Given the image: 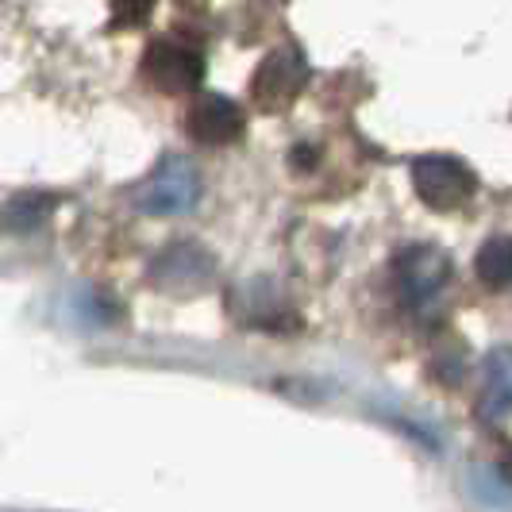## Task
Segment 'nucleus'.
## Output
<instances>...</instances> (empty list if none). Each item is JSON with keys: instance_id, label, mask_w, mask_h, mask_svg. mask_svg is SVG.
<instances>
[{"instance_id": "f257e3e1", "label": "nucleus", "mask_w": 512, "mask_h": 512, "mask_svg": "<svg viewBox=\"0 0 512 512\" xmlns=\"http://www.w3.org/2000/svg\"><path fill=\"white\" fill-rule=\"evenodd\" d=\"M451 282V258L439 247H424L416 243L409 251H401L393 262V285L401 305L409 308L412 316H428L439 305L443 289Z\"/></svg>"}, {"instance_id": "f03ea898", "label": "nucleus", "mask_w": 512, "mask_h": 512, "mask_svg": "<svg viewBox=\"0 0 512 512\" xmlns=\"http://www.w3.org/2000/svg\"><path fill=\"white\" fill-rule=\"evenodd\" d=\"M201 201V174L189 158H166L158 162L151 178L143 181V189L135 193V205L151 216H178V212H193Z\"/></svg>"}, {"instance_id": "7ed1b4c3", "label": "nucleus", "mask_w": 512, "mask_h": 512, "mask_svg": "<svg viewBox=\"0 0 512 512\" xmlns=\"http://www.w3.org/2000/svg\"><path fill=\"white\" fill-rule=\"evenodd\" d=\"M412 185L416 197L436 212H451L462 208L474 197V174L451 154H424L412 162Z\"/></svg>"}, {"instance_id": "20e7f679", "label": "nucleus", "mask_w": 512, "mask_h": 512, "mask_svg": "<svg viewBox=\"0 0 512 512\" xmlns=\"http://www.w3.org/2000/svg\"><path fill=\"white\" fill-rule=\"evenodd\" d=\"M308 85V62L297 47H278L262 58V66L251 77V93L255 104L266 112H278L301 97V89Z\"/></svg>"}, {"instance_id": "39448f33", "label": "nucleus", "mask_w": 512, "mask_h": 512, "mask_svg": "<svg viewBox=\"0 0 512 512\" xmlns=\"http://www.w3.org/2000/svg\"><path fill=\"white\" fill-rule=\"evenodd\" d=\"M143 77L162 93H193L205 77V58L193 43L158 39L143 54Z\"/></svg>"}, {"instance_id": "423d86ee", "label": "nucleus", "mask_w": 512, "mask_h": 512, "mask_svg": "<svg viewBox=\"0 0 512 512\" xmlns=\"http://www.w3.org/2000/svg\"><path fill=\"white\" fill-rule=\"evenodd\" d=\"M189 135L205 147H224V143H235L243 135V112L239 104L228 101V97H216V93H205L197 97V104L189 108Z\"/></svg>"}, {"instance_id": "0eeeda50", "label": "nucleus", "mask_w": 512, "mask_h": 512, "mask_svg": "<svg viewBox=\"0 0 512 512\" xmlns=\"http://www.w3.org/2000/svg\"><path fill=\"white\" fill-rule=\"evenodd\" d=\"M154 285L158 289H170V293H181V289H205L208 278H212V258L193 247V243H178L170 247L166 255L151 266Z\"/></svg>"}, {"instance_id": "6e6552de", "label": "nucleus", "mask_w": 512, "mask_h": 512, "mask_svg": "<svg viewBox=\"0 0 512 512\" xmlns=\"http://www.w3.org/2000/svg\"><path fill=\"white\" fill-rule=\"evenodd\" d=\"M482 405L478 412L486 420H505L512 412V347H497L486 355L482 366Z\"/></svg>"}, {"instance_id": "1a4fd4ad", "label": "nucleus", "mask_w": 512, "mask_h": 512, "mask_svg": "<svg viewBox=\"0 0 512 512\" xmlns=\"http://www.w3.org/2000/svg\"><path fill=\"white\" fill-rule=\"evenodd\" d=\"M474 270H478L482 285H489V289L512 285V239L509 235H493L489 243H482V251L474 258Z\"/></svg>"}, {"instance_id": "9d476101", "label": "nucleus", "mask_w": 512, "mask_h": 512, "mask_svg": "<svg viewBox=\"0 0 512 512\" xmlns=\"http://www.w3.org/2000/svg\"><path fill=\"white\" fill-rule=\"evenodd\" d=\"M47 208H51L47 197H20V201L8 205V216H4V220H8V228L27 231V228H35V224L47 220Z\"/></svg>"}, {"instance_id": "9b49d317", "label": "nucleus", "mask_w": 512, "mask_h": 512, "mask_svg": "<svg viewBox=\"0 0 512 512\" xmlns=\"http://www.w3.org/2000/svg\"><path fill=\"white\" fill-rule=\"evenodd\" d=\"M112 4V27H135L151 16L154 0H108Z\"/></svg>"}]
</instances>
